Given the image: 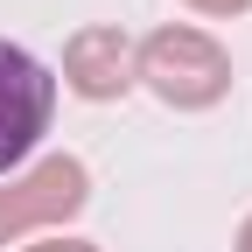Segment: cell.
<instances>
[{
    "instance_id": "cell-1",
    "label": "cell",
    "mask_w": 252,
    "mask_h": 252,
    "mask_svg": "<svg viewBox=\"0 0 252 252\" xmlns=\"http://www.w3.org/2000/svg\"><path fill=\"white\" fill-rule=\"evenodd\" d=\"M133 84H147L168 112H210L231 91V49L210 28L168 21L147 42H133Z\"/></svg>"
},
{
    "instance_id": "cell-2",
    "label": "cell",
    "mask_w": 252,
    "mask_h": 252,
    "mask_svg": "<svg viewBox=\"0 0 252 252\" xmlns=\"http://www.w3.org/2000/svg\"><path fill=\"white\" fill-rule=\"evenodd\" d=\"M91 203V168L77 154H42L14 175H0V245H28L63 231Z\"/></svg>"
},
{
    "instance_id": "cell-3",
    "label": "cell",
    "mask_w": 252,
    "mask_h": 252,
    "mask_svg": "<svg viewBox=\"0 0 252 252\" xmlns=\"http://www.w3.org/2000/svg\"><path fill=\"white\" fill-rule=\"evenodd\" d=\"M49 119H56V70L21 42H0V175L28 168Z\"/></svg>"
},
{
    "instance_id": "cell-4",
    "label": "cell",
    "mask_w": 252,
    "mask_h": 252,
    "mask_svg": "<svg viewBox=\"0 0 252 252\" xmlns=\"http://www.w3.org/2000/svg\"><path fill=\"white\" fill-rule=\"evenodd\" d=\"M63 84L77 91L84 105H112L133 91V35L112 21H91L63 42Z\"/></svg>"
},
{
    "instance_id": "cell-5",
    "label": "cell",
    "mask_w": 252,
    "mask_h": 252,
    "mask_svg": "<svg viewBox=\"0 0 252 252\" xmlns=\"http://www.w3.org/2000/svg\"><path fill=\"white\" fill-rule=\"evenodd\" d=\"M21 252H105V245H91V238H70V231H49V238L21 245Z\"/></svg>"
},
{
    "instance_id": "cell-6",
    "label": "cell",
    "mask_w": 252,
    "mask_h": 252,
    "mask_svg": "<svg viewBox=\"0 0 252 252\" xmlns=\"http://www.w3.org/2000/svg\"><path fill=\"white\" fill-rule=\"evenodd\" d=\"M182 7H196V14H245L252 0H182Z\"/></svg>"
},
{
    "instance_id": "cell-7",
    "label": "cell",
    "mask_w": 252,
    "mask_h": 252,
    "mask_svg": "<svg viewBox=\"0 0 252 252\" xmlns=\"http://www.w3.org/2000/svg\"><path fill=\"white\" fill-rule=\"evenodd\" d=\"M231 252H252V217L238 224V238H231Z\"/></svg>"
}]
</instances>
